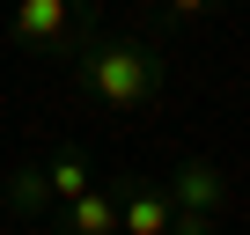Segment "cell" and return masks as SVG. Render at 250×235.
Masks as SVG:
<instances>
[{
	"label": "cell",
	"instance_id": "obj_1",
	"mask_svg": "<svg viewBox=\"0 0 250 235\" xmlns=\"http://www.w3.org/2000/svg\"><path fill=\"white\" fill-rule=\"evenodd\" d=\"M66 81L81 103L110 118H147L169 88V52L155 30H88L81 52L66 59Z\"/></svg>",
	"mask_w": 250,
	"mask_h": 235
},
{
	"label": "cell",
	"instance_id": "obj_2",
	"mask_svg": "<svg viewBox=\"0 0 250 235\" xmlns=\"http://www.w3.org/2000/svg\"><path fill=\"white\" fill-rule=\"evenodd\" d=\"M88 30H96V0H15L8 8V44L44 66H66Z\"/></svg>",
	"mask_w": 250,
	"mask_h": 235
},
{
	"label": "cell",
	"instance_id": "obj_3",
	"mask_svg": "<svg viewBox=\"0 0 250 235\" xmlns=\"http://www.w3.org/2000/svg\"><path fill=\"white\" fill-rule=\"evenodd\" d=\"M162 191H169V206H191V213H213V220H221V213H228V198H235V191H228V169H221V162H206V155L177 162Z\"/></svg>",
	"mask_w": 250,
	"mask_h": 235
},
{
	"label": "cell",
	"instance_id": "obj_4",
	"mask_svg": "<svg viewBox=\"0 0 250 235\" xmlns=\"http://www.w3.org/2000/svg\"><path fill=\"white\" fill-rule=\"evenodd\" d=\"M44 235H118V184H88L81 198L52 206Z\"/></svg>",
	"mask_w": 250,
	"mask_h": 235
},
{
	"label": "cell",
	"instance_id": "obj_5",
	"mask_svg": "<svg viewBox=\"0 0 250 235\" xmlns=\"http://www.w3.org/2000/svg\"><path fill=\"white\" fill-rule=\"evenodd\" d=\"M118 184V235H169V191L147 176H110Z\"/></svg>",
	"mask_w": 250,
	"mask_h": 235
},
{
	"label": "cell",
	"instance_id": "obj_6",
	"mask_svg": "<svg viewBox=\"0 0 250 235\" xmlns=\"http://www.w3.org/2000/svg\"><path fill=\"white\" fill-rule=\"evenodd\" d=\"M0 206H8L15 220H44V213H52V184H44V162H15L8 176H0Z\"/></svg>",
	"mask_w": 250,
	"mask_h": 235
},
{
	"label": "cell",
	"instance_id": "obj_7",
	"mask_svg": "<svg viewBox=\"0 0 250 235\" xmlns=\"http://www.w3.org/2000/svg\"><path fill=\"white\" fill-rule=\"evenodd\" d=\"M44 184H52V206H66V198H81V191L96 184V155H88L81 140H66V147H52V162H44Z\"/></svg>",
	"mask_w": 250,
	"mask_h": 235
},
{
	"label": "cell",
	"instance_id": "obj_8",
	"mask_svg": "<svg viewBox=\"0 0 250 235\" xmlns=\"http://www.w3.org/2000/svg\"><path fill=\"white\" fill-rule=\"evenodd\" d=\"M206 8H228V0H155V37L184 30V22H191V15H206Z\"/></svg>",
	"mask_w": 250,
	"mask_h": 235
},
{
	"label": "cell",
	"instance_id": "obj_9",
	"mask_svg": "<svg viewBox=\"0 0 250 235\" xmlns=\"http://www.w3.org/2000/svg\"><path fill=\"white\" fill-rule=\"evenodd\" d=\"M169 235H213V213H191V206H169Z\"/></svg>",
	"mask_w": 250,
	"mask_h": 235
}]
</instances>
